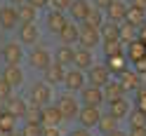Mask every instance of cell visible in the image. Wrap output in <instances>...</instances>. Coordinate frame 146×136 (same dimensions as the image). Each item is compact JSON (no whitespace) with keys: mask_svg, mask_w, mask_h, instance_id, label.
Masks as SVG:
<instances>
[{"mask_svg":"<svg viewBox=\"0 0 146 136\" xmlns=\"http://www.w3.org/2000/svg\"><path fill=\"white\" fill-rule=\"evenodd\" d=\"M42 73H45V82H47V85H59V82H64L66 70H64V66H61L59 61H52Z\"/></svg>","mask_w":146,"mask_h":136,"instance_id":"cell-9","label":"cell"},{"mask_svg":"<svg viewBox=\"0 0 146 136\" xmlns=\"http://www.w3.org/2000/svg\"><path fill=\"white\" fill-rule=\"evenodd\" d=\"M92 63H94V59H92V52H90V49H85V47L76 49V54H73V66H76V68L87 70Z\"/></svg>","mask_w":146,"mask_h":136,"instance_id":"cell-17","label":"cell"},{"mask_svg":"<svg viewBox=\"0 0 146 136\" xmlns=\"http://www.w3.org/2000/svg\"><path fill=\"white\" fill-rule=\"evenodd\" d=\"M68 136H92L90 134V129H85V127H80V129H73Z\"/></svg>","mask_w":146,"mask_h":136,"instance_id":"cell-42","label":"cell"},{"mask_svg":"<svg viewBox=\"0 0 146 136\" xmlns=\"http://www.w3.org/2000/svg\"><path fill=\"white\" fill-rule=\"evenodd\" d=\"M5 106H7V113H12L14 117H24L26 110H29V101L21 96H10L5 101Z\"/></svg>","mask_w":146,"mask_h":136,"instance_id":"cell-12","label":"cell"},{"mask_svg":"<svg viewBox=\"0 0 146 136\" xmlns=\"http://www.w3.org/2000/svg\"><path fill=\"white\" fill-rule=\"evenodd\" d=\"M71 3H73V0H50V5L54 7V10H59V12L68 10V7H71Z\"/></svg>","mask_w":146,"mask_h":136,"instance_id":"cell-40","label":"cell"},{"mask_svg":"<svg viewBox=\"0 0 146 136\" xmlns=\"http://www.w3.org/2000/svg\"><path fill=\"white\" fill-rule=\"evenodd\" d=\"M108 80H111V70H108L106 66H97V63H92V66L87 68V82L90 85L104 87Z\"/></svg>","mask_w":146,"mask_h":136,"instance_id":"cell-3","label":"cell"},{"mask_svg":"<svg viewBox=\"0 0 146 136\" xmlns=\"http://www.w3.org/2000/svg\"><path fill=\"white\" fill-rule=\"evenodd\" d=\"M68 10H71V14H73V19H76V21H83L85 14L90 12V5H87V0H73Z\"/></svg>","mask_w":146,"mask_h":136,"instance_id":"cell-31","label":"cell"},{"mask_svg":"<svg viewBox=\"0 0 146 136\" xmlns=\"http://www.w3.org/2000/svg\"><path fill=\"white\" fill-rule=\"evenodd\" d=\"M29 3H31L33 7H38V10H40V7H45V5H50V0H29Z\"/></svg>","mask_w":146,"mask_h":136,"instance_id":"cell-44","label":"cell"},{"mask_svg":"<svg viewBox=\"0 0 146 136\" xmlns=\"http://www.w3.org/2000/svg\"><path fill=\"white\" fill-rule=\"evenodd\" d=\"M7 136H26V134H24V131H10Z\"/></svg>","mask_w":146,"mask_h":136,"instance_id":"cell-48","label":"cell"},{"mask_svg":"<svg viewBox=\"0 0 146 136\" xmlns=\"http://www.w3.org/2000/svg\"><path fill=\"white\" fill-rule=\"evenodd\" d=\"M61 120H64V115L57 108V103H54V106H50V103L42 106V124H54V127H57Z\"/></svg>","mask_w":146,"mask_h":136,"instance_id":"cell-18","label":"cell"},{"mask_svg":"<svg viewBox=\"0 0 146 136\" xmlns=\"http://www.w3.org/2000/svg\"><path fill=\"white\" fill-rule=\"evenodd\" d=\"M118 80H120V85L125 87V92L127 89H139V73L137 70H123V73H118Z\"/></svg>","mask_w":146,"mask_h":136,"instance_id":"cell-20","label":"cell"},{"mask_svg":"<svg viewBox=\"0 0 146 136\" xmlns=\"http://www.w3.org/2000/svg\"><path fill=\"white\" fill-rule=\"evenodd\" d=\"M146 57V45L139 40V38H134L132 42H127V59H130L132 63L134 61H139Z\"/></svg>","mask_w":146,"mask_h":136,"instance_id":"cell-19","label":"cell"},{"mask_svg":"<svg viewBox=\"0 0 146 136\" xmlns=\"http://www.w3.org/2000/svg\"><path fill=\"white\" fill-rule=\"evenodd\" d=\"M52 85H47L42 80V82H35L33 87H31V92H29V103H33V106H47L50 101H52V89H50Z\"/></svg>","mask_w":146,"mask_h":136,"instance_id":"cell-1","label":"cell"},{"mask_svg":"<svg viewBox=\"0 0 146 136\" xmlns=\"http://www.w3.org/2000/svg\"><path fill=\"white\" fill-rule=\"evenodd\" d=\"M10 96H12V85L5 78H0V101H7Z\"/></svg>","mask_w":146,"mask_h":136,"instance_id":"cell-38","label":"cell"},{"mask_svg":"<svg viewBox=\"0 0 146 136\" xmlns=\"http://www.w3.org/2000/svg\"><path fill=\"white\" fill-rule=\"evenodd\" d=\"M85 70H80V68H73V70H66V75H64V87L68 89V92H80V89L85 87Z\"/></svg>","mask_w":146,"mask_h":136,"instance_id":"cell-6","label":"cell"},{"mask_svg":"<svg viewBox=\"0 0 146 136\" xmlns=\"http://www.w3.org/2000/svg\"><path fill=\"white\" fill-rule=\"evenodd\" d=\"M10 3H14V5H21V3H24V0H10Z\"/></svg>","mask_w":146,"mask_h":136,"instance_id":"cell-49","label":"cell"},{"mask_svg":"<svg viewBox=\"0 0 146 136\" xmlns=\"http://www.w3.org/2000/svg\"><path fill=\"white\" fill-rule=\"evenodd\" d=\"M99 33H102V40H111V38H118V24L115 21H104L99 26Z\"/></svg>","mask_w":146,"mask_h":136,"instance_id":"cell-34","label":"cell"},{"mask_svg":"<svg viewBox=\"0 0 146 136\" xmlns=\"http://www.w3.org/2000/svg\"><path fill=\"white\" fill-rule=\"evenodd\" d=\"M132 5H137V7H144V10H146V0H132Z\"/></svg>","mask_w":146,"mask_h":136,"instance_id":"cell-46","label":"cell"},{"mask_svg":"<svg viewBox=\"0 0 146 136\" xmlns=\"http://www.w3.org/2000/svg\"><path fill=\"white\" fill-rule=\"evenodd\" d=\"M78 42H80V47L92 49V47H97V45L102 42V33H99V28L80 26V31H78Z\"/></svg>","mask_w":146,"mask_h":136,"instance_id":"cell-2","label":"cell"},{"mask_svg":"<svg viewBox=\"0 0 146 136\" xmlns=\"http://www.w3.org/2000/svg\"><path fill=\"white\" fill-rule=\"evenodd\" d=\"M97 129L102 131L104 136H108V134H113V131L118 129V120H115V117H113L111 113H106V115H102V117H99Z\"/></svg>","mask_w":146,"mask_h":136,"instance_id":"cell-23","label":"cell"},{"mask_svg":"<svg viewBox=\"0 0 146 136\" xmlns=\"http://www.w3.org/2000/svg\"><path fill=\"white\" fill-rule=\"evenodd\" d=\"M80 99H83L85 106H102L104 103V92H102V87L85 85L83 89H80Z\"/></svg>","mask_w":146,"mask_h":136,"instance_id":"cell-7","label":"cell"},{"mask_svg":"<svg viewBox=\"0 0 146 136\" xmlns=\"http://www.w3.org/2000/svg\"><path fill=\"white\" fill-rule=\"evenodd\" d=\"M3 59H5V63H21V59H24L21 45L19 42H7L3 47Z\"/></svg>","mask_w":146,"mask_h":136,"instance_id":"cell-14","label":"cell"},{"mask_svg":"<svg viewBox=\"0 0 146 136\" xmlns=\"http://www.w3.org/2000/svg\"><path fill=\"white\" fill-rule=\"evenodd\" d=\"M125 19L130 24H134V26H141L146 21V10H144V7L132 5V7H127V16H125Z\"/></svg>","mask_w":146,"mask_h":136,"instance_id":"cell-30","label":"cell"},{"mask_svg":"<svg viewBox=\"0 0 146 136\" xmlns=\"http://www.w3.org/2000/svg\"><path fill=\"white\" fill-rule=\"evenodd\" d=\"M108 19L111 21H115V24H120V21H125V16H127V7L120 3V0H113L111 5H108Z\"/></svg>","mask_w":146,"mask_h":136,"instance_id":"cell-21","label":"cell"},{"mask_svg":"<svg viewBox=\"0 0 146 136\" xmlns=\"http://www.w3.org/2000/svg\"><path fill=\"white\" fill-rule=\"evenodd\" d=\"M78 26L76 24H66V26H64V28L59 31V38H61V45H73V42H76L78 40Z\"/></svg>","mask_w":146,"mask_h":136,"instance_id":"cell-29","label":"cell"},{"mask_svg":"<svg viewBox=\"0 0 146 136\" xmlns=\"http://www.w3.org/2000/svg\"><path fill=\"white\" fill-rule=\"evenodd\" d=\"M57 108L61 110V115H64V120H73V117L78 115V103H76V99H73V94L68 92V94H61L59 99H57Z\"/></svg>","mask_w":146,"mask_h":136,"instance_id":"cell-4","label":"cell"},{"mask_svg":"<svg viewBox=\"0 0 146 136\" xmlns=\"http://www.w3.org/2000/svg\"><path fill=\"white\" fill-rule=\"evenodd\" d=\"M108 106H111V110H108V113H111L115 120H123V117H127V115H130V110H132V106H130V101H127L125 96H120V99H115V101H111Z\"/></svg>","mask_w":146,"mask_h":136,"instance_id":"cell-15","label":"cell"},{"mask_svg":"<svg viewBox=\"0 0 146 136\" xmlns=\"http://www.w3.org/2000/svg\"><path fill=\"white\" fill-rule=\"evenodd\" d=\"M42 136H61V131L54 124H42Z\"/></svg>","mask_w":146,"mask_h":136,"instance_id":"cell-41","label":"cell"},{"mask_svg":"<svg viewBox=\"0 0 146 136\" xmlns=\"http://www.w3.org/2000/svg\"><path fill=\"white\" fill-rule=\"evenodd\" d=\"M106 68L111 73H123L127 68V57L125 54H113V57H106Z\"/></svg>","mask_w":146,"mask_h":136,"instance_id":"cell-26","label":"cell"},{"mask_svg":"<svg viewBox=\"0 0 146 136\" xmlns=\"http://www.w3.org/2000/svg\"><path fill=\"white\" fill-rule=\"evenodd\" d=\"M104 42V54L113 57V54H125V42L120 38H111V40H102Z\"/></svg>","mask_w":146,"mask_h":136,"instance_id":"cell-28","label":"cell"},{"mask_svg":"<svg viewBox=\"0 0 146 136\" xmlns=\"http://www.w3.org/2000/svg\"><path fill=\"white\" fill-rule=\"evenodd\" d=\"M17 14H19V24H26V21H35V14H38V7H33L29 0L21 3L17 7Z\"/></svg>","mask_w":146,"mask_h":136,"instance_id":"cell-27","label":"cell"},{"mask_svg":"<svg viewBox=\"0 0 146 136\" xmlns=\"http://www.w3.org/2000/svg\"><path fill=\"white\" fill-rule=\"evenodd\" d=\"M21 131L26 136H42V122H26V127Z\"/></svg>","mask_w":146,"mask_h":136,"instance_id":"cell-37","label":"cell"},{"mask_svg":"<svg viewBox=\"0 0 146 136\" xmlns=\"http://www.w3.org/2000/svg\"><path fill=\"white\" fill-rule=\"evenodd\" d=\"M137 108L146 113V87H139V89H137Z\"/></svg>","mask_w":146,"mask_h":136,"instance_id":"cell-39","label":"cell"},{"mask_svg":"<svg viewBox=\"0 0 146 136\" xmlns=\"http://www.w3.org/2000/svg\"><path fill=\"white\" fill-rule=\"evenodd\" d=\"M29 63L33 68H38V70H45L52 63V57H50V49H45V47H35V49H31V54H29Z\"/></svg>","mask_w":146,"mask_h":136,"instance_id":"cell-8","label":"cell"},{"mask_svg":"<svg viewBox=\"0 0 146 136\" xmlns=\"http://www.w3.org/2000/svg\"><path fill=\"white\" fill-rule=\"evenodd\" d=\"M111 3H113V0H94V7H99V10H108Z\"/></svg>","mask_w":146,"mask_h":136,"instance_id":"cell-43","label":"cell"},{"mask_svg":"<svg viewBox=\"0 0 146 136\" xmlns=\"http://www.w3.org/2000/svg\"><path fill=\"white\" fill-rule=\"evenodd\" d=\"M127 117H130V127H132V129H144V127H146V113L139 110V108L130 110Z\"/></svg>","mask_w":146,"mask_h":136,"instance_id":"cell-33","label":"cell"},{"mask_svg":"<svg viewBox=\"0 0 146 136\" xmlns=\"http://www.w3.org/2000/svg\"><path fill=\"white\" fill-rule=\"evenodd\" d=\"M118 38H120L125 45L127 42H132L134 38H137V26L134 24H130V21H120V24H118Z\"/></svg>","mask_w":146,"mask_h":136,"instance_id":"cell-22","label":"cell"},{"mask_svg":"<svg viewBox=\"0 0 146 136\" xmlns=\"http://www.w3.org/2000/svg\"><path fill=\"white\" fill-rule=\"evenodd\" d=\"M99 117H102V113H99V106H83L78 110V120L80 124L85 127V129H92V127H97Z\"/></svg>","mask_w":146,"mask_h":136,"instance_id":"cell-5","label":"cell"},{"mask_svg":"<svg viewBox=\"0 0 146 136\" xmlns=\"http://www.w3.org/2000/svg\"><path fill=\"white\" fill-rule=\"evenodd\" d=\"M19 42H24V45L38 42V26H35V21H26L19 26Z\"/></svg>","mask_w":146,"mask_h":136,"instance_id":"cell-10","label":"cell"},{"mask_svg":"<svg viewBox=\"0 0 146 136\" xmlns=\"http://www.w3.org/2000/svg\"><path fill=\"white\" fill-rule=\"evenodd\" d=\"M66 24H68V21H66V14H61L59 10H54V12L47 14V28H50L52 33H59Z\"/></svg>","mask_w":146,"mask_h":136,"instance_id":"cell-24","label":"cell"},{"mask_svg":"<svg viewBox=\"0 0 146 136\" xmlns=\"http://www.w3.org/2000/svg\"><path fill=\"white\" fill-rule=\"evenodd\" d=\"M73 54H76V49L71 47V45H61V47L57 49V59L61 66H73Z\"/></svg>","mask_w":146,"mask_h":136,"instance_id":"cell-32","label":"cell"},{"mask_svg":"<svg viewBox=\"0 0 146 136\" xmlns=\"http://www.w3.org/2000/svg\"><path fill=\"white\" fill-rule=\"evenodd\" d=\"M83 26H90V28H99V26L104 24V14H102V10L99 7H90V12L85 14V19L80 21Z\"/></svg>","mask_w":146,"mask_h":136,"instance_id":"cell-25","label":"cell"},{"mask_svg":"<svg viewBox=\"0 0 146 136\" xmlns=\"http://www.w3.org/2000/svg\"><path fill=\"white\" fill-rule=\"evenodd\" d=\"M24 120H26V122H42V108H40V106L29 103V110H26Z\"/></svg>","mask_w":146,"mask_h":136,"instance_id":"cell-36","label":"cell"},{"mask_svg":"<svg viewBox=\"0 0 146 136\" xmlns=\"http://www.w3.org/2000/svg\"><path fill=\"white\" fill-rule=\"evenodd\" d=\"M3 78H5L12 87H19V85L24 82V73H21L19 63H7L5 70H3Z\"/></svg>","mask_w":146,"mask_h":136,"instance_id":"cell-16","label":"cell"},{"mask_svg":"<svg viewBox=\"0 0 146 136\" xmlns=\"http://www.w3.org/2000/svg\"><path fill=\"white\" fill-rule=\"evenodd\" d=\"M108 136H130V134H125V131H120V129H115L113 134H108Z\"/></svg>","mask_w":146,"mask_h":136,"instance_id":"cell-47","label":"cell"},{"mask_svg":"<svg viewBox=\"0 0 146 136\" xmlns=\"http://www.w3.org/2000/svg\"><path fill=\"white\" fill-rule=\"evenodd\" d=\"M130 136H146V127H144V129H132Z\"/></svg>","mask_w":146,"mask_h":136,"instance_id":"cell-45","label":"cell"},{"mask_svg":"<svg viewBox=\"0 0 146 136\" xmlns=\"http://www.w3.org/2000/svg\"><path fill=\"white\" fill-rule=\"evenodd\" d=\"M14 122H17V117L12 115V113H3V115H0V134H10V131H14Z\"/></svg>","mask_w":146,"mask_h":136,"instance_id":"cell-35","label":"cell"},{"mask_svg":"<svg viewBox=\"0 0 146 136\" xmlns=\"http://www.w3.org/2000/svg\"><path fill=\"white\" fill-rule=\"evenodd\" d=\"M102 92H104V101H115V99H120L125 96V87L120 85V80H108V82L102 87Z\"/></svg>","mask_w":146,"mask_h":136,"instance_id":"cell-11","label":"cell"},{"mask_svg":"<svg viewBox=\"0 0 146 136\" xmlns=\"http://www.w3.org/2000/svg\"><path fill=\"white\" fill-rule=\"evenodd\" d=\"M17 24H19L17 7H0V26H3L5 31H12Z\"/></svg>","mask_w":146,"mask_h":136,"instance_id":"cell-13","label":"cell"}]
</instances>
